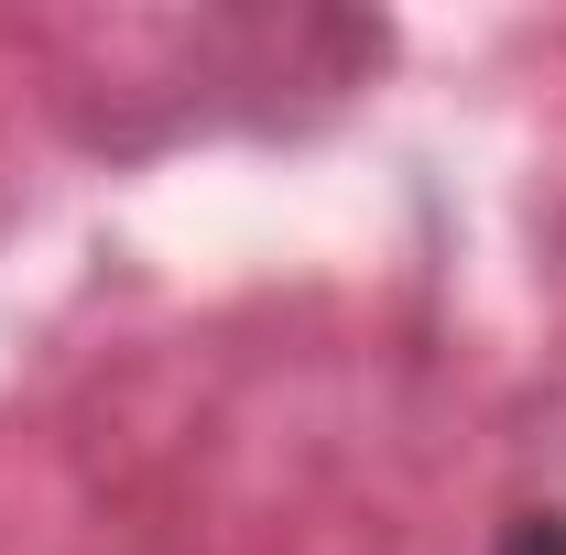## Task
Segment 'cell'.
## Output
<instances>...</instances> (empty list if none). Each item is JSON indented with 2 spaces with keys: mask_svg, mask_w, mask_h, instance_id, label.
I'll list each match as a JSON object with an SVG mask.
<instances>
[{
  "mask_svg": "<svg viewBox=\"0 0 566 555\" xmlns=\"http://www.w3.org/2000/svg\"><path fill=\"white\" fill-rule=\"evenodd\" d=\"M491 555H566V512L556 501H523V512L491 534Z\"/></svg>",
  "mask_w": 566,
  "mask_h": 555,
  "instance_id": "6da1fadb",
  "label": "cell"
}]
</instances>
